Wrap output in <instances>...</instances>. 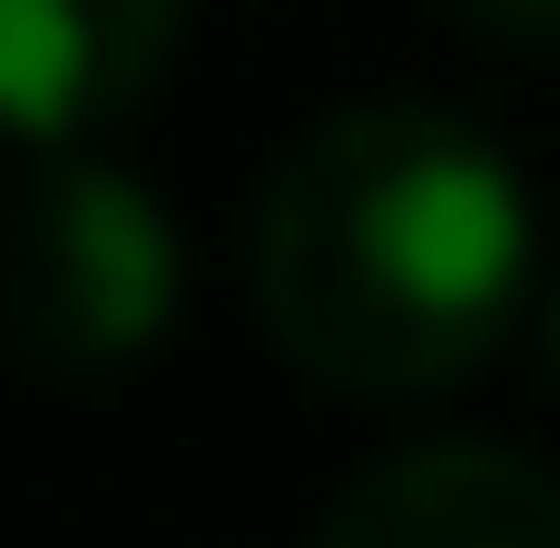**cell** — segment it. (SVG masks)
I'll return each instance as SVG.
<instances>
[{
    "label": "cell",
    "mask_w": 560,
    "mask_h": 548,
    "mask_svg": "<svg viewBox=\"0 0 560 548\" xmlns=\"http://www.w3.org/2000/svg\"><path fill=\"white\" fill-rule=\"evenodd\" d=\"M261 337L337 399H436L486 374L536 300V187L474 113L349 101L261 187Z\"/></svg>",
    "instance_id": "1"
},
{
    "label": "cell",
    "mask_w": 560,
    "mask_h": 548,
    "mask_svg": "<svg viewBox=\"0 0 560 548\" xmlns=\"http://www.w3.org/2000/svg\"><path fill=\"white\" fill-rule=\"evenodd\" d=\"M187 237L125 163L38 150L0 187V349L25 374H113L175 325Z\"/></svg>",
    "instance_id": "2"
},
{
    "label": "cell",
    "mask_w": 560,
    "mask_h": 548,
    "mask_svg": "<svg viewBox=\"0 0 560 548\" xmlns=\"http://www.w3.org/2000/svg\"><path fill=\"white\" fill-rule=\"evenodd\" d=\"M187 0H0V138L88 150L175 75Z\"/></svg>",
    "instance_id": "3"
},
{
    "label": "cell",
    "mask_w": 560,
    "mask_h": 548,
    "mask_svg": "<svg viewBox=\"0 0 560 548\" xmlns=\"http://www.w3.org/2000/svg\"><path fill=\"white\" fill-rule=\"evenodd\" d=\"M312 548H560V474L499 436H411L337 487Z\"/></svg>",
    "instance_id": "4"
},
{
    "label": "cell",
    "mask_w": 560,
    "mask_h": 548,
    "mask_svg": "<svg viewBox=\"0 0 560 548\" xmlns=\"http://www.w3.org/2000/svg\"><path fill=\"white\" fill-rule=\"evenodd\" d=\"M448 13L499 50H560V0H448Z\"/></svg>",
    "instance_id": "5"
},
{
    "label": "cell",
    "mask_w": 560,
    "mask_h": 548,
    "mask_svg": "<svg viewBox=\"0 0 560 548\" xmlns=\"http://www.w3.org/2000/svg\"><path fill=\"white\" fill-rule=\"evenodd\" d=\"M548 374H560V287H548Z\"/></svg>",
    "instance_id": "6"
}]
</instances>
